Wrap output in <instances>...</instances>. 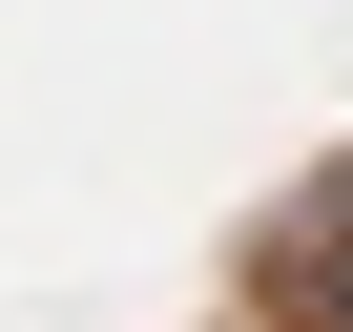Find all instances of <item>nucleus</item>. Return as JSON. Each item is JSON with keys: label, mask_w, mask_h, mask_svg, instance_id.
I'll return each mask as SVG.
<instances>
[{"label": "nucleus", "mask_w": 353, "mask_h": 332, "mask_svg": "<svg viewBox=\"0 0 353 332\" xmlns=\"http://www.w3.org/2000/svg\"><path fill=\"white\" fill-rule=\"evenodd\" d=\"M312 270H353V166H332V208H312Z\"/></svg>", "instance_id": "nucleus-1"}]
</instances>
